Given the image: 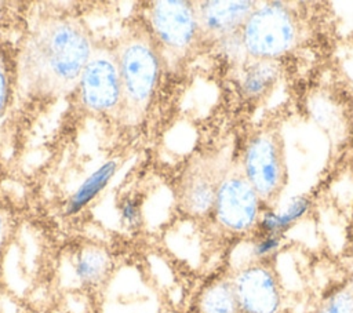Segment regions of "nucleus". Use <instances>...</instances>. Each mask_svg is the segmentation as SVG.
Returning a JSON list of instances; mask_svg holds the SVG:
<instances>
[{"label":"nucleus","instance_id":"1","mask_svg":"<svg viewBox=\"0 0 353 313\" xmlns=\"http://www.w3.org/2000/svg\"><path fill=\"white\" fill-rule=\"evenodd\" d=\"M95 44L77 18L48 15L22 41L18 57L21 87L30 95L61 97L77 87Z\"/></svg>","mask_w":353,"mask_h":313},{"label":"nucleus","instance_id":"2","mask_svg":"<svg viewBox=\"0 0 353 313\" xmlns=\"http://www.w3.org/2000/svg\"><path fill=\"white\" fill-rule=\"evenodd\" d=\"M121 81L120 116L138 123L146 113L160 76V52L146 28L127 29L114 48Z\"/></svg>","mask_w":353,"mask_h":313},{"label":"nucleus","instance_id":"3","mask_svg":"<svg viewBox=\"0 0 353 313\" xmlns=\"http://www.w3.org/2000/svg\"><path fill=\"white\" fill-rule=\"evenodd\" d=\"M146 21L159 52L170 63L186 58L200 40L196 11L190 1H152L146 8Z\"/></svg>","mask_w":353,"mask_h":313},{"label":"nucleus","instance_id":"4","mask_svg":"<svg viewBox=\"0 0 353 313\" xmlns=\"http://www.w3.org/2000/svg\"><path fill=\"white\" fill-rule=\"evenodd\" d=\"M240 36L250 59H269L290 51L298 37V26L292 12L280 1L255 7Z\"/></svg>","mask_w":353,"mask_h":313},{"label":"nucleus","instance_id":"5","mask_svg":"<svg viewBox=\"0 0 353 313\" xmlns=\"http://www.w3.org/2000/svg\"><path fill=\"white\" fill-rule=\"evenodd\" d=\"M79 99L94 114H120L121 81L114 51L95 46L80 76Z\"/></svg>","mask_w":353,"mask_h":313},{"label":"nucleus","instance_id":"6","mask_svg":"<svg viewBox=\"0 0 353 313\" xmlns=\"http://www.w3.org/2000/svg\"><path fill=\"white\" fill-rule=\"evenodd\" d=\"M241 171L262 203L279 196L287 172L283 143L276 132L261 131L248 139L243 153Z\"/></svg>","mask_w":353,"mask_h":313},{"label":"nucleus","instance_id":"7","mask_svg":"<svg viewBox=\"0 0 353 313\" xmlns=\"http://www.w3.org/2000/svg\"><path fill=\"white\" fill-rule=\"evenodd\" d=\"M261 199L241 170L225 171L214 203L218 223L232 233H245L256 226Z\"/></svg>","mask_w":353,"mask_h":313},{"label":"nucleus","instance_id":"8","mask_svg":"<svg viewBox=\"0 0 353 313\" xmlns=\"http://www.w3.org/2000/svg\"><path fill=\"white\" fill-rule=\"evenodd\" d=\"M232 284L240 313H280V285L273 270L263 262L243 266Z\"/></svg>","mask_w":353,"mask_h":313},{"label":"nucleus","instance_id":"9","mask_svg":"<svg viewBox=\"0 0 353 313\" xmlns=\"http://www.w3.org/2000/svg\"><path fill=\"white\" fill-rule=\"evenodd\" d=\"M219 161L197 157L182 172L178 186L181 208L190 216H204L214 210L215 196L223 176Z\"/></svg>","mask_w":353,"mask_h":313},{"label":"nucleus","instance_id":"10","mask_svg":"<svg viewBox=\"0 0 353 313\" xmlns=\"http://www.w3.org/2000/svg\"><path fill=\"white\" fill-rule=\"evenodd\" d=\"M200 39L215 40L240 32L244 22L255 8L254 1L247 0H211L194 1Z\"/></svg>","mask_w":353,"mask_h":313},{"label":"nucleus","instance_id":"11","mask_svg":"<svg viewBox=\"0 0 353 313\" xmlns=\"http://www.w3.org/2000/svg\"><path fill=\"white\" fill-rule=\"evenodd\" d=\"M280 68L276 61L250 59L243 62L240 74V88L244 97L259 99L266 95L276 84Z\"/></svg>","mask_w":353,"mask_h":313},{"label":"nucleus","instance_id":"12","mask_svg":"<svg viewBox=\"0 0 353 313\" xmlns=\"http://www.w3.org/2000/svg\"><path fill=\"white\" fill-rule=\"evenodd\" d=\"M310 199L306 196H296L290 200L285 208L280 211H262L256 223L259 234L283 236L294 223L301 221L310 210Z\"/></svg>","mask_w":353,"mask_h":313},{"label":"nucleus","instance_id":"13","mask_svg":"<svg viewBox=\"0 0 353 313\" xmlns=\"http://www.w3.org/2000/svg\"><path fill=\"white\" fill-rule=\"evenodd\" d=\"M110 269L109 255L98 247H88L80 251L74 261V273L85 285L99 284Z\"/></svg>","mask_w":353,"mask_h":313},{"label":"nucleus","instance_id":"14","mask_svg":"<svg viewBox=\"0 0 353 313\" xmlns=\"http://www.w3.org/2000/svg\"><path fill=\"white\" fill-rule=\"evenodd\" d=\"M203 313H240L232 281H218L201 298Z\"/></svg>","mask_w":353,"mask_h":313},{"label":"nucleus","instance_id":"15","mask_svg":"<svg viewBox=\"0 0 353 313\" xmlns=\"http://www.w3.org/2000/svg\"><path fill=\"white\" fill-rule=\"evenodd\" d=\"M319 313H353V285L331 294L321 305Z\"/></svg>","mask_w":353,"mask_h":313},{"label":"nucleus","instance_id":"16","mask_svg":"<svg viewBox=\"0 0 353 313\" xmlns=\"http://www.w3.org/2000/svg\"><path fill=\"white\" fill-rule=\"evenodd\" d=\"M281 241L283 236L259 234V237L251 245V256L255 259V262H263L280 250Z\"/></svg>","mask_w":353,"mask_h":313},{"label":"nucleus","instance_id":"17","mask_svg":"<svg viewBox=\"0 0 353 313\" xmlns=\"http://www.w3.org/2000/svg\"><path fill=\"white\" fill-rule=\"evenodd\" d=\"M8 99V73L3 57L0 55V117L6 109Z\"/></svg>","mask_w":353,"mask_h":313},{"label":"nucleus","instance_id":"18","mask_svg":"<svg viewBox=\"0 0 353 313\" xmlns=\"http://www.w3.org/2000/svg\"><path fill=\"white\" fill-rule=\"evenodd\" d=\"M8 230H10V216L7 211L0 207V252L6 244Z\"/></svg>","mask_w":353,"mask_h":313}]
</instances>
